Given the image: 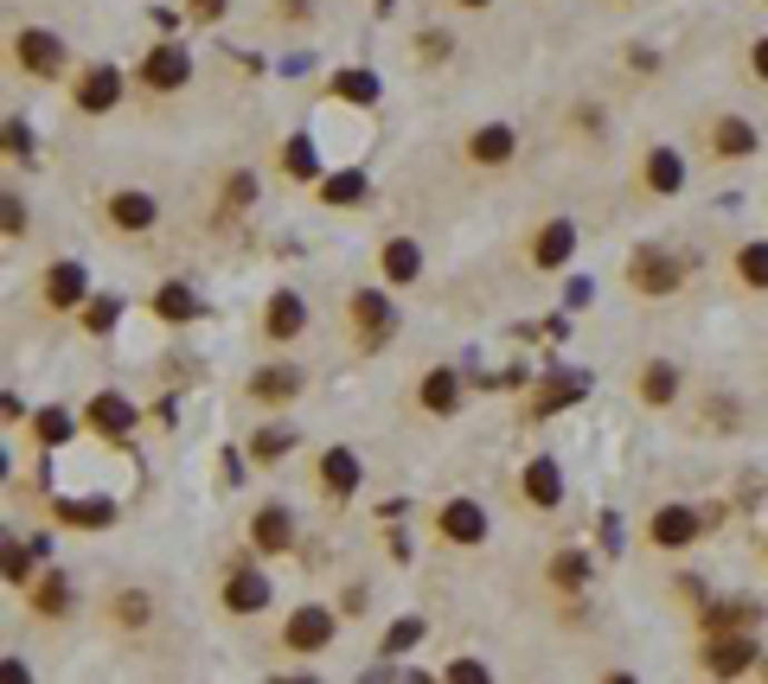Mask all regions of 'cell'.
<instances>
[{"instance_id": "obj_35", "label": "cell", "mask_w": 768, "mask_h": 684, "mask_svg": "<svg viewBox=\"0 0 768 684\" xmlns=\"http://www.w3.org/2000/svg\"><path fill=\"white\" fill-rule=\"evenodd\" d=\"M154 307H160V320H193V295L186 288H160Z\"/></svg>"}, {"instance_id": "obj_38", "label": "cell", "mask_w": 768, "mask_h": 684, "mask_svg": "<svg viewBox=\"0 0 768 684\" xmlns=\"http://www.w3.org/2000/svg\"><path fill=\"white\" fill-rule=\"evenodd\" d=\"M442 684H493V672H486L481 660H455L449 672H442Z\"/></svg>"}, {"instance_id": "obj_17", "label": "cell", "mask_w": 768, "mask_h": 684, "mask_svg": "<svg viewBox=\"0 0 768 684\" xmlns=\"http://www.w3.org/2000/svg\"><path fill=\"white\" fill-rule=\"evenodd\" d=\"M353 486H358V455L353 448H327L321 455V493L327 499H353Z\"/></svg>"}, {"instance_id": "obj_49", "label": "cell", "mask_w": 768, "mask_h": 684, "mask_svg": "<svg viewBox=\"0 0 768 684\" xmlns=\"http://www.w3.org/2000/svg\"><path fill=\"white\" fill-rule=\"evenodd\" d=\"M455 7H467V13H474V7H493V0H455Z\"/></svg>"}, {"instance_id": "obj_14", "label": "cell", "mask_w": 768, "mask_h": 684, "mask_svg": "<svg viewBox=\"0 0 768 684\" xmlns=\"http://www.w3.org/2000/svg\"><path fill=\"white\" fill-rule=\"evenodd\" d=\"M519 493H525V506H538V512H551L563 499V480H558V460H525V474H519Z\"/></svg>"}, {"instance_id": "obj_25", "label": "cell", "mask_w": 768, "mask_h": 684, "mask_svg": "<svg viewBox=\"0 0 768 684\" xmlns=\"http://www.w3.org/2000/svg\"><path fill=\"white\" fill-rule=\"evenodd\" d=\"M756 621H762V608H756V602H723V608L705 614V640H711V634H749Z\"/></svg>"}, {"instance_id": "obj_44", "label": "cell", "mask_w": 768, "mask_h": 684, "mask_svg": "<svg viewBox=\"0 0 768 684\" xmlns=\"http://www.w3.org/2000/svg\"><path fill=\"white\" fill-rule=\"evenodd\" d=\"M0 218H7V237H20V230H26V205L13 199V192H7V205H0Z\"/></svg>"}, {"instance_id": "obj_36", "label": "cell", "mask_w": 768, "mask_h": 684, "mask_svg": "<svg viewBox=\"0 0 768 684\" xmlns=\"http://www.w3.org/2000/svg\"><path fill=\"white\" fill-rule=\"evenodd\" d=\"M282 160H288V174H295V179H314V174H321V167H314V148H307L302 135H295V141L282 148Z\"/></svg>"}, {"instance_id": "obj_33", "label": "cell", "mask_w": 768, "mask_h": 684, "mask_svg": "<svg viewBox=\"0 0 768 684\" xmlns=\"http://www.w3.org/2000/svg\"><path fill=\"white\" fill-rule=\"evenodd\" d=\"M321 199H327V205H353V199H365V179H358V174L321 179Z\"/></svg>"}, {"instance_id": "obj_20", "label": "cell", "mask_w": 768, "mask_h": 684, "mask_svg": "<svg viewBox=\"0 0 768 684\" xmlns=\"http://www.w3.org/2000/svg\"><path fill=\"white\" fill-rule=\"evenodd\" d=\"M640 179H647V192H679V186H686V160H679V153L672 148H653L647 153V160H640Z\"/></svg>"}, {"instance_id": "obj_40", "label": "cell", "mask_w": 768, "mask_h": 684, "mask_svg": "<svg viewBox=\"0 0 768 684\" xmlns=\"http://www.w3.org/2000/svg\"><path fill=\"white\" fill-rule=\"evenodd\" d=\"M116 621H122V627H141V621H148V595H116Z\"/></svg>"}, {"instance_id": "obj_31", "label": "cell", "mask_w": 768, "mask_h": 684, "mask_svg": "<svg viewBox=\"0 0 768 684\" xmlns=\"http://www.w3.org/2000/svg\"><path fill=\"white\" fill-rule=\"evenodd\" d=\"M737 276H742V288H768V244H742Z\"/></svg>"}, {"instance_id": "obj_6", "label": "cell", "mask_w": 768, "mask_h": 684, "mask_svg": "<svg viewBox=\"0 0 768 684\" xmlns=\"http://www.w3.org/2000/svg\"><path fill=\"white\" fill-rule=\"evenodd\" d=\"M83 429H97L102 442H128V429H135V404L116 397V390H97V397L83 404Z\"/></svg>"}, {"instance_id": "obj_1", "label": "cell", "mask_w": 768, "mask_h": 684, "mask_svg": "<svg viewBox=\"0 0 768 684\" xmlns=\"http://www.w3.org/2000/svg\"><path fill=\"white\" fill-rule=\"evenodd\" d=\"M686 276H691L686 262H679V256H666V250H653V244L628 256V281H634V295H672Z\"/></svg>"}, {"instance_id": "obj_7", "label": "cell", "mask_w": 768, "mask_h": 684, "mask_svg": "<svg viewBox=\"0 0 768 684\" xmlns=\"http://www.w3.org/2000/svg\"><path fill=\"white\" fill-rule=\"evenodd\" d=\"M333 640V608H295L282 621V646L288 653H321Z\"/></svg>"}, {"instance_id": "obj_27", "label": "cell", "mask_w": 768, "mask_h": 684, "mask_svg": "<svg viewBox=\"0 0 768 684\" xmlns=\"http://www.w3.org/2000/svg\"><path fill=\"white\" fill-rule=\"evenodd\" d=\"M416 404L430 409V416H449V409L461 404V384H455V371H430V378H423V390H416Z\"/></svg>"}, {"instance_id": "obj_3", "label": "cell", "mask_w": 768, "mask_h": 684, "mask_svg": "<svg viewBox=\"0 0 768 684\" xmlns=\"http://www.w3.org/2000/svg\"><path fill=\"white\" fill-rule=\"evenodd\" d=\"M13 65L26 77H58L65 71V46L51 32H39V26H26V32H13Z\"/></svg>"}, {"instance_id": "obj_22", "label": "cell", "mask_w": 768, "mask_h": 684, "mask_svg": "<svg viewBox=\"0 0 768 684\" xmlns=\"http://www.w3.org/2000/svg\"><path fill=\"white\" fill-rule=\"evenodd\" d=\"M295 390H302V371H295V365H263V371L250 378V397H256V404H288Z\"/></svg>"}, {"instance_id": "obj_30", "label": "cell", "mask_w": 768, "mask_h": 684, "mask_svg": "<svg viewBox=\"0 0 768 684\" xmlns=\"http://www.w3.org/2000/svg\"><path fill=\"white\" fill-rule=\"evenodd\" d=\"M58 518H65V525H109V518H116V506H109V499H65V506H58Z\"/></svg>"}, {"instance_id": "obj_43", "label": "cell", "mask_w": 768, "mask_h": 684, "mask_svg": "<svg viewBox=\"0 0 768 684\" xmlns=\"http://www.w3.org/2000/svg\"><path fill=\"white\" fill-rule=\"evenodd\" d=\"M225 7H230V0H186V13H193V20H205V26L225 20Z\"/></svg>"}, {"instance_id": "obj_37", "label": "cell", "mask_w": 768, "mask_h": 684, "mask_svg": "<svg viewBox=\"0 0 768 684\" xmlns=\"http://www.w3.org/2000/svg\"><path fill=\"white\" fill-rule=\"evenodd\" d=\"M416 640H423V621H391V634H384V660L404 653V646H416Z\"/></svg>"}, {"instance_id": "obj_46", "label": "cell", "mask_w": 768, "mask_h": 684, "mask_svg": "<svg viewBox=\"0 0 768 684\" xmlns=\"http://www.w3.org/2000/svg\"><path fill=\"white\" fill-rule=\"evenodd\" d=\"M749 71H756V83H768V39H756V51H749Z\"/></svg>"}, {"instance_id": "obj_34", "label": "cell", "mask_w": 768, "mask_h": 684, "mask_svg": "<svg viewBox=\"0 0 768 684\" xmlns=\"http://www.w3.org/2000/svg\"><path fill=\"white\" fill-rule=\"evenodd\" d=\"M32 435H39L46 448H58V442L71 435V416H65V409H39V423H32Z\"/></svg>"}, {"instance_id": "obj_2", "label": "cell", "mask_w": 768, "mask_h": 684, "mask_svg": "<svg viewBox=\"0 0 768 684\" xmlns=\"http://www.w3.org/2000/svg\"><path fill=\"white\" fill-rule=\"evenodd\" d=\"M346 314H353V333H358V346H365V353L391 346V333H397V314H391V301H384L378 288H358Z\"/></svg>"}, {"instance_id": "obj_39", "label": "cell", "mask_w": 768, "mask_h": 684, "mask_svg": "<svg viewBox=\"0 0 768 684\" xmlns=\"http://www.w3.org/2000/svg\"><path fill=\"white\" fill-rule=\"evenodd\" d=\"M32 608H39V614H65V608H71V595H65V583H58V576H51V583H39V595H32Z\"/></svg>"}, {"instance_id": "obj_4", "label": "cell", "mask_w": 768, "mask_h": 684, "mask_svg": "<svg viewBox=\"0 0 768 684\" xmlns=\"http://www.w3.org/2000/svg\"><path fill=\"white\" fill-rule=\"evenodd\" d=\"M647 537H653L660 551H686V544H698V537H705V512H691V506H660L653 518H647Z\"/></svg>"}, {"instance_id": "obj_50", "label": "cell", "mask_w": 768, "mask_h": 684, "mask_svg": "<svg viewBox=\"0 0 768 684\" xmlns=\"http://www.w3.org/2000/svg\"><path fill=\"white\" fill-rule=\"evenodd\" d=\"M404 684H435V678H430V672H416V678H404Z\"/></svg>"}, {"instance_id": "obj_16", "label": "cell", "mask_w": 768, "mask_h": 684, "mask_svg": "<svg viewBox=\"0 0 768 684\" xmlns=\"http://www.w3.org/2000/svg\"><path fill=\"white\" fill-rule=\"evenodd\" d=\"M263 333L269 339H302L307 333V307H302V295H269V307H263Z\"/></svg>"}, {"instance_id": "obj_21", "label": "cell", "mask_w": 768, "mask_h": 684, "mask_svg": "<svg viewBox=\"0 0 768 684\" xmlns=\"http://www.w3.org/2000/svg\"><path fill=\"white\" fill-rule=\"evenodd\" d=\"M378 269H384V281H397V288H404V281L423 276V250H416L410 237H391V244L378 250Z\"/></svg>"}, {"instance_id": "obj_9", "label": "cell", "mask_w": 768, "mask_h": 684, "mask_svg": "<svg viewBox=\"0 0 768 684\" xmlns=\"http://www.w3.org/2000/svg\"><path fill=\"white\" fill-rule=\"evenodd\" d=\"M577 397H589V378L583 371H558V378H544L525 397V416H558V409H570Z\"/></svg>"}, {"instance_id": "obj_41", "label": "cell", "mask_w": 768, "mask_h": 684, "mask_svg": "<svg viewBox=\"0 0 768 684\" xmlns=\"http://www.w3.org/2000/svg\"><path fill=\"white\" fill-rule=\"evenodd\" d=\"M116 327V301H90L83 307V333H109Z\"/></svg>"}, {"instance_id": "obj_5", "label": "cell", "mask_w": 768, "mask_h": 684, "mask_svg": "<svg viewBox=\"0 0 768 684\" xmlns=\"http://www.w3.org/2000/svg\"><path fill=\"white\" fill-rule=\"evenodd\" d=\"M698 660H705L711 678H742V672L756 665V640H749V634H711Z\"/></svg>"}, {"instance_id": "obj_23", "label": "cell", "mask_w": 768, "mask_h": 684, "mask_svg": "<svg viewBox=\"0 0 768 684\" xmlns=\"http://www.w3.org/2000/svg\"><path fill=\"white\" fill-rule=\"evenodd\" d=\"M109 225L116 230H148L154 225V199L148 192H128V186L122 192H109Z\"/></svg>"}, {"instance_id": "obj_15", "label": "cell", "mask_w": 768, "mask_h": 684, "mask_svg": "<svg viewBox=\"0 0 768 684\" xmlns=\"http://www.w3.org/2000/svg\"><path fill=\"white\" fill-rule=\"evenodd\" d=\"M250 544L263 551V557H276V551H288L295 544V518H288V506H263L250 518Z\"/></svg>"}, {"instance_id": "obj_10", "label": "cell", "mask_w": 768, "mask_h": 684, "mask_svg": "<svg viewBox=\"0 0 768 684\" xmlns=\"http://www.w3.org/2000/svg\"><path fill=\"white\" fill-rule=\"evenodd\" d=\"M83 295H90L83 262H51V269H46V307H58V314H77V307H83Z\"/></svg>"}, {"instance_id": "obj_28", "label": "cell", "mask_w": 768, "mask_h": 684, "mask_svg": "<svg viewBox=\"0 0 768 684\" xmlns=\"http://www.w3.org/2000/svg\"><path fill=\"white\" fill-rule=\"evenodd\" d=\"M333 97L339 102H372L378 97V77L358 71V65H346V71H333Z\"/></svg>"}, {"instance_id": "obj_26", "label": "cell", "mask_w": 768, "mask_h": 684, "mask_svg": "<svg viewBox=\"0 0 768 684\" xmlns=\"http://www.w3.org/2000/svg\"><path fill=\"white\" fill-rule=\"evenodd\" d=\"M711 148L723 153V160H742V153H756V128H749V122H737V116H717V128H711Z\"/></svg>"}, {"instance_id": "obj_13", "label": "cell", "mask_w": 768, "mask_h": 684, "mask_svg": "<svg viewBox=\"0 0 768 684\" xmlns=\"http://www.w3.org/2000/svg\"><path fill=\"white\" fill-rule=\"evenodd\" d=\"M570 250H577V225H570V218H551V225L532 237V269H563Z\"/></svg>"}, {"instance_id": "obj_47", "label": "cell", "mask_w": 768, "mask_h": 684, "mask_svg": "<svg viewBox=\"0 0 768 684\" xmlns=\"http://www.w3.org/2000/svg\"><path fill=\"white\" fill-rule=\"evenodd\" d=\"M0 684H32V672H26L20 660H7V665H0Z\"/></svg>"}, {"instance_id": "obj_11", "label": "cell", "mask_w": 768, "mask_h": 684, "mask_svg": "<svg viewBox=\"0 0 768 684\" xmlns=\"http://www.w3.org/2000/svg\"><path fill=\"white\" fill-rule=\"evenodd\" d=\"M435 532L449 537V544H481L486 537V512L474 499H449V506L435 512Z\"/></svg>"}, {"instance_id": "obj_32", "label": "cell", "mask_w": 768, "mask_h": 684, "mask_svg": "<svg viewBox=\"0 0 768 684\" xmlns=\"http://www.w3.org/2000/svg\"><path fill=\"white\" fill-rule=\"evenodd\" d=\"M288 448H295V429H256V442H250V455L263 460V467H276Z\"/></svg>"}, {"instance_id": "obj_45", "label": "cell", "mask_w": 768, "mask_h": 684, "mask_svg": "<svg viewBox=\"0 0 768 684\" xmlns=\"http://www.w3.org/2000/svg\"><path fill=\"white\" fill-rule=\"evenodd\" d=\"M7 153H26V160H32V135H26L20 122H7Z\"/></svg>"}, {"instance_id": "obj_19", "label": "cell", "mask_w": 768, "mask_h": 684, "mask_svg": "<svg viewBox=\"0 0 768 684\" xmlns=\"http://www.w3.org/2000/svg\"><path fill=\"white\" fill-rule=\"evenodd\" d=\"M225 608H230V614L269 608V583H263L256 569H230V576H225Z\"/></svg>"}, {"instance_id": "obj_18", "label": "cell", "mask_w": 768, "mask_h": 684, "mask_svg": "<svg viewBox=\"0 0 768 684\" xmlns=\"http://www.w3.org/2000/svg\"><path fill=\"white\" fill-rule=\"evenodd\" d=\"M467 160H474V167H506L512 160V128L506 122L474 128V135H467Z\"/></svg>"}, {"instance_id": "obj_42", "label": "cell", "mask_w": 768, "mask_h": 684, "mask_svg": "<svg viewBox=\"0 0 768 684\" xmlns=\"http://www.w3.org/2000/svg\"><path fill=\"white\" fill-rule=\"evenodd\" d=\"M26 576H32V557H26L20 544H7V583L26 588Z\"/></svg>"}, {"instance_id": "obj_24", "label": "cell", "mask_w": 768, "mask_h": 684, "mask_svg": "<svg viewBox=\"0 0 768 684\" xmlns=\"http://www.w3.org/2000/svg\"><path fill=\"white\" fill-rule=\"evenodd\" d=\"M679 397V365H666V358H653V365H640V404H672Z\"/></svg>"}, {"instance_id": "obj_12", "label": "cell", "mask_w": 768, "mask_h": 684, "mask_svg": "<svg viewBox=\"0 0 768 684\" xmlns=\"http://www.w3.org/2000/svg\"><path fill=\"white\" fill-rule=\"evenodd\" d=\"M186 77H193V58L179 46H154L148 58H141V83H148V90H179Z\"/></svg>"}, {"instance_id": "obj_48", "label": "cell", "mask_w": 768, "mask_h": 684, "mask_svg": "<svg viewBox=\"0 0 768 684\" xmlns=\"http://www.w3.org/2000/svg\"><path fill=\"white\" fill-rule=\"evenodd\" d=\"M602 684H634V678H628V672H609V678H602Z\"/></svg>"}, {"instance_id": "obj_8", "label": "cell", "mask_w": 768, "mask_h": 684, "mask_svg": "<svg viewBox=\"0 0 768 684\" xmlns=\"http://www.w3.org/2000/svg\"><path fill=\"white\" fill-rule=\"evenodd\" d=\"M122 102V71L116 65H90V71L77 77V109L83 116H109Z\"/></svg>"}, {"instance_id": "obj_29", "label": "cell", "mask_w": 768, "mask_h": 684, "mask_svg": "<svg viewBox=\"0 0 768 684\" xmlns=\"http://www.w3.org/2000/svg\"><path fill=\"white\" fill-rule=\"evenodd\" d=\"M551 583L558 588H583L589 583V551H558V557H551Z\"/></svg>"}]
</instances>
